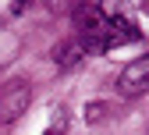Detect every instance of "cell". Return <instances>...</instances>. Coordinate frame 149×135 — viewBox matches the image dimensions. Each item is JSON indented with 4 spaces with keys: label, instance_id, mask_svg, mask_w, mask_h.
I'll return each instance as SVG.
<instances>
[{
    "label": "cell",
    "instance_id": "obj_1",
    "mask_svg": "<svg viewBox=\"0 0 149 135\" xmlns=\"http://www.w3.org/2000/svg\"><path fill=\"white\" fill-rule=\"evenodd\" d=\"M139 36H142V32L128 22V18H121V14H103L100 29L92 32L89 39H82V43H85V50H117V46L135 43Z\"/></svg>",
    "mask_w": 149,
    "mask_h": 135
},
{
    "label": "cell",
    "instance_id": "obj_2",
    "mask_svg": "<svg viewBox=\"0 0 149 135\" xmlns=\"http://www.w3.org/2000/svg\"><path fill=\"white\" fill-rule=\"evenodd\" d=\"M29 103H32V85H29L25 78L4 82V85H0V125L18 121V118L29 110Z\"/></svg>",
    "mask_w": 149,
    "mask_h": 135
},
{
    "label": "cell",
    "instance_id": "obj_3",
    "mask_svg": "<svg viewBox=\"0 0 149 135\" xmlns=\"http://www.w3.org/2000/svg\"><path fill=\"white\" fill-rule=\"evenodd\" d=\"M117 92L128 96V100H135V96L149 92V53L139 57V61H132V64L121 71V78H117Z\"/></svg>",
    "mask_w": 149,
    "mask_h": 135
},
{
    "label": "cell",
    "instance_id": "obj_4",
    "mask_svg": "<svg viewBox=\"0 0 149 135\" xmlns=\"http://www.w3.org/2000/svg\"><path fill=\"white\" fill-rule=\"evenodd\" d=\"M85 53H89V50H85L82 39H68V43H61L57 50H53V61H57V68L68 71V68H78V64L85 61Z\"/></svg>",
    "mask_w": 149,
    "mask_h": 135
},
{
    "label": "cell",
    "instance_id": "obj_5",
    "mask_svg": "<svg viewBox=\"0 0 149 135\" xmlns=\"http://www.w3.org/2000/svg\"><path fill=\"white\" fill-rule=\"evenodd\" d=\"M43 135H68V121H64V118H57V121H53Z\"/></svg>",
    "mask_w": 149,
    "mask_h": 135
},
{
    "label": "cell",
    "instance_id": "obj_6",
    "mask_svg": "<svg viewBox=\"0 0 149 135\" xmlns=\"http://www.w3.org/2000/svg\"><path fill=\"white\" fill-rule=\"evenodd\" d=\"M85 114H89V121H100V118H103V103H92Z\"/></svg>",
    "mask_w": 149,
    "mask_h": 135
}]
</instances>
